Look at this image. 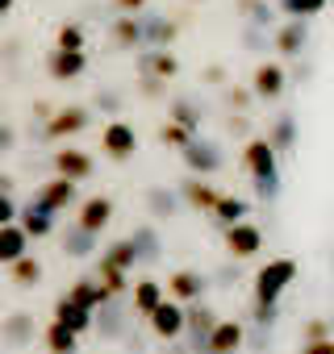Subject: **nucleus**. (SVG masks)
Here are the masks:
<instances>
[{
    "label": "nucleus",
    "instance_id": "nucleus-1",
    "mask_svg": "<svg viewBox=\"0 0 334 354\" xmlns=\"http://www.w3.org/2000/svg\"><path fill=\"white\" fill-rule=\"evenodd\" d=\"M276 158H280V150L267 138H251L243 146V167H247V175L255 180L259 205H276L280 201V162Z\"/></svg>",
    "mask_w": 334,
    "mask_h": 354
},
{
    "label": "nucleus",
    "instance_id": "nucleus-2",
    "mask_svg": "<svg viewBox=\"0 0 334 354\" xmlns=\"http://www.w3.org/2000/svg\"><path fill=\"white\" fill-rule=\"evenodd\" d=\"M297 279V259H272L255 271V300H280Z\"/></svg>",
    "mask_w": 334,
    "mask_h": 354
},
{
    "label": "nucleus",
    "instance_id": "nucleus-3",
    "mask_svg": "<svg viewBox=\"0 0 334 354\" xmlns=\"http://www.w3.org/2000/svg\"><path fill=\"white\" fill-rule=\"evenodd\" d=\"M146 325H150V333H155L159 342H180V337H184V325H188V304L176 300V296H167V300L146 317Z\"/></svg>",
    "mask_w": 334,
    "mask_h": 354
},
{
    "label": "nucleus",
    "instance_id": "nucleus-4",
    "mask_svg": "<svg viewBox=\"0 0 334 354\" xmlns=\"http://www.w3.org/2000/svg\"><path fill=\"white\" fill-rule=\"evenodd\" d=\"M88 121H92V109H88V104H63V109L51 113V121L38 129V138H46V142H63V138H71V133H84Z\"/></svg>",
    "mask_w": 334,
    "mask_h": 354
},
{
    "label": "nucleus",
    "instance_id": "nucleus-5",
    "mask_svg": "<svg viewBox=\"0 0 334 354\" xmlns=\"http://www.w3.org/2000/svg\"><path fill=\"white\" fill-rule=\"evenodd\" d=\"M222 242H226V254H230V259L247 263V259H255V254L263 250V230L243 217V221H234V225L222 230Z\"/></svg>",
    "mask_w": 334,
    "mask_h": 354
},
{
    "label": "nucleus",
    "instance_id": "nucleus-6",
    "mask_svg": "<svg viewBox=\"0 0 334 354\" xmlns=\"http://www.w3.org/2000/svg\"><path fill=\"white\" fill-rule=\"evenodd\" d=\"M180 158H184V167H188L193 175H218V171L226 167L222 146H218V142H209V138H201V133L180 150Z\"/></svg>",
    "mask_w": 334,
    "mask_h": 354
},
{
    "label": "nucleus",
    "instance_id": "nucleus-7",
    "mask_svg": "<svg viewBox=\"0 0 334 354\" xmlns=\"http://www.w3.org/2000/svg\"><path fill=\"white\" fill-rule=\"evenodd\" d=\"M100 150H105L113 162H125V158L138 150V133H134V125L121 121V117H113V121L100 129Z\"/></svg>",
    "mask_w": 334,
    "mask_h": 354
},
{
    "label": "nucleus",
    "instance_id": "nucleus-8",
    "mask_svg": "<svg viewBox=\"0 0 334 354\" xmlns=\"http://www.w3.org/2000/svg\"><path fill=\"white\" fill-rule=\"evenodd\" d=\"M130 308H134V304H130ZM130 308L121 304V296H109V300L92 313V329H96L105 342H121V337H125V325H130V321H125Z\"/></svg>",
    "mask_w": 334,
    "mask_h": 354
},
{
    "label": "nucleus",
    "instance_id": "nucleus-9",
    "mask_svg": "<svg viewBox=\"0 0 334 354\" xmlns=\"http://www.w3.org/2000/svg\"><path fill=\"white\" fill-rule=\"evenodd\" d=\"M272 46H276L280 59H297V55H305V46H309V17H288L284 26H276Z\"/></svg>",
    "mask_w": 334,
    "mask_h": 354
},
{
    "label": "nucleus",
    "instance_id": "nucleus-10",
    "mask_svg": "<svg viewBox=\"0 0 334 354\" xmlns=\"http://www.w3.org/2000/svg\"><path fill=\"white\" fill-rule=\"evenodd\" d=\"M284 88H288V71H284V63L267 59V63L255 67V75H251V92H255V100H280Z\"/></svg>",
    "mask_w": 334,
    "mask_h": 354
},
{
    "label": "nucleus",
    "instance_id": "nucleus-11",
    "mask_svg": "<svg viewBox=\"0 0 334 354\" xmlns=\"http://www.w3.org/2000/svg\"><path fill=\"white\" fill-rule=\"evenodd\" d=\"M84 71H88V50H63V46H55V50L46 55V75H51L55 84L80 80Z\"/></svg>",
    "mask_w": 334,
    "mask_h": 354
},
{
    "label": "nucleus",
    "instance_id": "nucleus-12",
    "mask_svg": "<svg viewBox=\"0 0 334 354\" xmlns=\"http://www.w3.org/2000/svg\"><path fill=\"white\" fill-rule=\"evenodd\" d=\"M138 75H159V80L172 84V80L180 75V59L172 55V46H142V55H138Z\"/></svg>",
    "mask_w": 334,
    "mask_h": 354
},
{
    "label": "nucleus",
    "instance_id": "nucleus-13",
    "mask_svg": "<svg viewBox=\"0 0 334 354\" xmlns=\"http://www.w3.org/2000/svg\"><path fill=\"white\" fill-rule=\"evenodd\" d=\"M38 201H42L46 209L63 213V209H71V205L80 201V180H71V175H59V171H55V180H46V184L38 188Z\"/></svg>",
    "mask_w": 334,
    "mask_h": 354
},
{
    "label": "nucleus",
    "instance_id": "nucleus-14",
    "mask_svg": "<svg viewBox=\"0 0 334 354\" xmlns=\"http://www.w3.org/2000/svg\"><path fill=\"white\" fill-rule=\"evenodd\" d=\"M213 325H218V313H213L209 304L193 300V304H188V325H184L188 346H193V350H209V333H213Z\"/></svg>",
    "mask_w": 334,
    "mask_h": 354
},
{
    "label": "nucleus",
    "instance_id": "nucleus-15",
    "mask_svg": "<svg viewBox=\"0 0 334 354\" xmlns=\"http://www.w3.org/2000/svg\"><path fill=\"white\" fill-rule=\"evenodd\" d=\"M205 288H209V275H201L197 267H180V271L167 275V296H176V300H184V304L201 300Z\"/></svg>",
    "mask_w": 334,
    "mask_h": 354
},
{
    "label": "nucleus",
    "instance_id": "nucleus-16",
    "mask_svg": "<svg viewBox=\"0 0 334 354\" xmlns=\"http://www.w3.org/2000/svg\"><path fill=\"white\" fill-rule=\"evenodd\" d=\"M59 246H63L67 259H92L96 246H100V234H92V230H84L80 221H71V225L59 234Z\"/></svg>",
    "mask_w": 334,
    "mask_h": 354
},
{
    "label": "nucleus",
    "instance_id": "nucleus-17",
    "mask_svg": "<svg viewBox=\"0 0 334 354\" xmlns=\"http://www.w3.org/2000/svg\"><path fill=\"white\" fill-rule=\"evenodd\" d=\"M180 196H184L188 209H197V213H213V205H218L222 192L209 184V175H188V180L180 184Z\"/></svg>",
    "mask_w": 334,
    "mask_h": 354
},
{
    "label": "nucleus",
    "instance_id": "nucleus-18",
    "mask_svg": "<svg viewBox=\"0 0 334 354\" xmlns=\"http://www.w3.org/2000/svg\"><path fill=\"white\" fill-rule=\"evenodd\" d=\"M109 42L117 50H142V13H117L109 26Z\"/></svg>",
    "mask_w": 334,
    "mask_h": 354
},
{
    "label": "nucleus",
    "instance_id": "nucleus-19",
    "mask_svg": "<svg viewBox=\"0 0 334 354\" xmlns=\"http://www.w3.org/2000/svg\"><path fill=\"white\" fill-rule=\"evenodd\" d=\"M51 162H55V171L59 175H71V180H92V154H84V150H76V146H59L55 154H51Z\"/></svg>",
    "mask_w": 334,
    "mask_h": 354
},
{
    "label": "nucleus",
    "instance_id": "nucleus-20",
    "mask_svg": "<svg viewBox=\"0 0 334 354\" xmlns=\"http://www.w3.org/2000/svg\"><path fill=\"white\" fill-rule=\"evenodd\" d=\"M180 38V21L159 17V13H142V46H172Z\"/></svg>",
    "mask_w": 334,
    "mask_h": 354
},
{
    "label": "nucleus",
    "instance_id": "nucleus-21",
    "mask_svg": "<svg viewBox=\"0 0 334 354\" xmlns=\"http://www.w3.org/2000/svg\"><path fill=\"white\" fill-rule=\"evenodd\" d=\"M76 221H80L84 230H92V234H105L109 221H113V201H109V196H88V201H80Z\"/></svg>",
    "mask_w": 334,
    "mask_h": 354
},
{
    "label": "nucleus",
    "instance_id": "nucleus-22",
    "mask_svg": "<svg viewBox=\"0 0 334 354\" xmlns=\"http://www.w3.org/2000/svg\"><path fill=\"white\" fill-rule=\"evenodd\" d=\"M21 254H30V234L21 221H9V225H0V263H17Z\"/></svg>",
    "mask_w": 334,
    "mask_h": 354
},
{
    "label": "nucleus",
    "instance_id": "nucleus-23",
    "mask_svg": "<svg viewBox=\"0 0 334 354\" xmlns=\"http://www.w3.org/2000/svg\"><path fill=\"white\" fill-rule=\"evenodd\" d=\"M17 221L26 225V234H30V238H51V234H55V209H46L38 196L21 209V217H17Z\"/></svg>",
    "mask_w": 334,
    "mask_h": 354
},
{
    "label": "nucleus",
    "instance_id": "nucleus-24",
    "mask_svg": "<svg viewBox=\"0 0 334 354\" xmlns=\"http://www.w3.org/2000/svg\"><path fill=\"white\" fill-rule=\"evenodd\" d=\"M130 292H134V300H130V304H134V313H138V317H150V313L167 300V283H159V279H138Z\"/></svg>",
    "mask_w": 334,
    "mask_h": 354
},
{
    "label": "nucleus",
    "instance_id": "nucleus-25",
    "mask_svg": "<svg viewBox=\"0 0 334 354\" xmlns=\"http://www.w3.org/2000/svg\"><path fill=\"white\" fill-rule=\"evenodd\" d=\"M238 346H247L243 321H218L213 333H209V354H230V350H238Z\"/></svg>",
    "mask_w": 334,
    "mask_h": 354
},
{
    "label": "nucleus",
    "instance_id": "nucleus-26",
    "mask_svg": "<svg viewBox=\"0 0 334 354\" xmlns=\"http://www.w3.org/2000/svg\"><path fill=\"white\" fill-rule=\"evenodd\" d=\"M55 321H63V325H71L80 337L92 329V308H84V304H76L71 296H59L55 300Z\"/></svg>",
    "mask_w": 334,
    "mask_h": 354
},
{
    "label": "nucleus",
    "instance_id": "nucleus-27",
    "mask_svg": "<svg viewBox=\"0 0 334 354\" xmlns=\"http://www.w3.org/2000/svg\"><path fill=\"white\" fill-rule=\"evenodd\" d=\"M67 296H71L76 304H84V308H92V313H96V308H100V304H105L113 292H109V288H105V283L92 275V279H76V283L67 288Z\"/></svg>",
    "mask_w": 334,
    "mask_h": 354
},
{
    "label": "nucleus",
    "instance_id": "nucleus-28",
    "mask_svg": "<svg viewBox=\"0 0 334 354\" xmlns=\"http://www.w3.org/2000/svg\"><path fill=\"white\" fill-rule=\"evenodd\" d=\"M0 342L5 346H30L34 342V317L30 313H13L9 321H0Z\"/></svg>",
    "mask_w": 334,
    "mask_h": 354
},
{
    "label": "nucleus",
    "instance_id": "nucleus-29",
    "mask_svg": "<svg viewBox=\"0 0 334 354\" xmlns=\"http://www.w3.org/2000/svg\"><path fill=\"white\" fill-rule=\"evenodd\" d=\"M176 209H180V196L172 188H146V213H150V221H172Z\"/></svg>",
    "mask_w": 334,
    "mask_h": 354
},
{
    "label": "nucleus",
    "instance_id": "nucleus-30",
    "mask_svg": "<svg viewBox=\"0 0 334 354\" xmlns=\"http://www.w3.org/2000/svg\"><path fill=\"white\" fill-rule=\"evenodd\" d=\"M167 117L180 121V125H188V129H201V121H205V104H201L197 96H176L172 104H167Z\"/></svg>",
    "mask_w": 334,
    "mask_h": 354
},
{
    "label": "nucleus",
    "instance_id": "nucleus-31",
    "mask_svg": "<svg viewBox=\"0 0 334 354\" xmlns=\"http://www.w3.org/2000/svg\"><path fill=\"white\" fill-rule=\"evenodd\" d=\"M42 346L55 350V354H67V350L80 346V333H76L71 325H63V321H46V329H42Z\"/></svg>",
    "mask_w": 334,
    "mask_h": 354
},
{
    "label": "nucleus",
    "instance_id": "nucleus-32",
    "mask_svg": "<svg viewBox=\"0 0 334 354\" xmlns=\"http://www.w3.org/2000/svg\"><path fill=\"white\" fill-rule=\"evenodd\" d=\"M267 142H272L280 154H288V150L297 146V117H292V113H280V117L267 125Z\"/></svg>",
    "mask_w": 334,
    "mask_h": 354
},
{
    "label": "nucleus",
    "instance_id": "nucleus-33",
    "mask_svg": "<svg viewBox=\"0 0 334 354\" xmlns=\"http://www.w3.org/2000/svg\"><path fill=\"white\" fill-rule=\"evenodd\" d=\"M130 238H134V246H138V259H142V263H159V259H163V238H159V230H155V225H138Z\"/></svg>",
    "mask_w": 334,
    "mask_h": 354
},
{
    "label": "nucleus",
    "instance_id": "nucleus-34",
    "mask_svg": "<svg viewBox=\"0 0 334 354\" xmlns=\"http://www.w3.org/2000/svg\"><path fill=\"white\" fill-rule=\"evenodd\" d=\"M9 279H13L17 288H38V283H42V263H38L34 254H21L17 263H9Z\"/></svg>",
    "mask_w": 334,
    "mask_h": 354
},
{
    "label": "nucleus",
    "instance_id": "nucleus-35",
    "mask_svg": "<svg viewBox=\"0 0 334 354\" xmlns=\"http://www.w3.org/2000/svg\"><path fill=\"white\" fill-rule=\"evenodd\" d=\"M234 9H238V17L243 21H251V26H276V9L267 5V0H234Z\"/></svg>",
    "mask_w": 334,
    "mask_h": 354
},
{
    "label": "nucleus",
    "instance_id": "nucleus-36",
    "mask_svg": "<svg viewBox=\"0 0 334 354\" xmlns=\"http://www.w3.org/2000/svg\"><path fill=\"white\" fill-rule=\"evenodd\" d=\"M209 217H213L218 230H226V225H234V221L247 217V201H238V196H218V205H213Z\"/></svg>",
    "mask_w": 334,
    "mask_h": 354
},
{
    "label": "nucleus",
    "instance_id": "nucleus-37",
    "mask_svg": "<svg viewBox=\"0 0 334 354\" xmlns=\"http://www.w3.org/2000/svg\"><path fill=\"white\" fill-rule=\"evenodd\" d=\"M100 259H105V263H113V267H121V271H134V263H142V259H138L134 238H117V242H113Z\"/></svg>",
    "mask_w": 334,
    "mask_h": 354
},
{
    "label": "nucleus",
    "instance_id": "nucleus-38",
    "mask_svg": "<svg viewBox=\"0 0 334 354\" xmlns=\"http://www.w3.org/2000/svg\"><path fill=\"white\" fill-rule=\"evenodd\" d=\"M96 279H100L113 296H125V288H134V283H130V271H121V267H113V263H105V259H96Z\"/></svg>",
    "mask_w": 334,
    "mask_h": 354
},
{
    "label": "nucleus",
    "instance_id": "nucleus-39",
    "mask_svg": "<svg viewBox=\"0 0 334 354\" xmlns=\"http://www.w3.org/2000/svg\"><path fill=\"white\" fill-rule=\"evenodd\" d=\"M193 138H197V129H188V125L172 121V117H167V125H159V142H163V146H176V150H184Z\"/></svg>",
    "mask_w": 334,
    "mask_h": 354
},
{
    "label": "nucleus",
    "instance_id": "nucleus-40",
    "mask_svg": "<svg viewBox=\"0 0 334 354\" xmlns=\"http://www.w3.org/2000/svg\"><path fill=\"white\" fill-rule=\"evenodd\" d=\"M326 5H330V0H276V9L284 17H317Z\"/></svg>",
    "mask_w": 334,
    "mask_h": 354
},
{
    "label": "nucleus",
    "instance_id": "nucleus-41",
    "mask_svg": "<svg viewBox=\"0 0 334 354\" xmlns=\"http://www.w3.org/2000/svg\"><path fill=\"white\" fill-rule=\"evenodd\" d=\"M55 46H63V50H84V30H80L76 21H63V26L55 30Z\"/></svg>",
    "mask_w": 334,
    "mask_h": 354
},
{
    "label": "nucleus",
    "instance_id": "nucleus-42",
    "mask_svg": "<svg viewBox=\"0 0 334 354\" xmlns=\"http://www.w3.org/2000/svg\"><path fill=\"white\" fill-rule=\"evenodd\" d=\"M251 321L272 329V325L280 321V300H255V304H251Z\"/></svg>",
    "mask_w": 334,
    "mask_h": 354
},
{
    "label": "nucleus",
    "instance_id": "nucleus-43",
    "mask_svg": "<svg viewBox=\"0 0 334 354\" xmlns=\"http://www.w3.org/2000/svg\"><path fill=\"white\" fill-rule=\"evenodd\" d=\"M243 46H247V50H267V46H272L267 26H251V21H247V30H243Z\"/></svg>",
    "mask_w": 334,
    "mask_h": 354
},
{
    "label": "nucleus",
    "instance_id": "nucleus-44",
    "mask_svg": "<svg viewBox=\"0 0 334 354\" xmlns=\"http://www.w3.org/2000/svg\"><path fill=\"white\" fill-rule=\"evenodd\" d=\"M121 104H125V100H121V92H109V88H100V92H96V109H100V113L121 117Z\"/></svg>",
    "mask_w": 334,
    "mask_h": 354
},
{
    "label": "nucleus",
    "instance_id": "nucleus-45",
    "mask_svg": "<svg viewBox=\"0 0 334 354\" xmlns=\"http://www.w3.org/2000/svg\"><path fill=\"white\" fill-rule=\"evenodd\" d=\"M138 92H142L146 100H159V96L167 92V80H159V75H138Z\"/></svg>",
    "mask_w": 334,
    "mask_h": 354
},
{
    "label": "nucleus",
    "instance_id": "nucleus-46",
    "mask_svg": "<svg viewBox=\"0 0 334 354\" xmlns=\"http://www.w3.org/2000/svg\"><path fill=\"white\" fill-rule=\"evenodd\" d=\"M251 100H255V92H247V88H226V104H230V113H247Z\"/></svg>",
    "mask_w": 334,
    "mask_h": 354
},
{
    "label": "nucleus",
    "instance_id": "nucleus-47",
    "mask_svg": "<svg viewBox=\"0 0 334 354\" xmlns=\"http://www.w3.org/2000/svg\"><path fill=\"white\" fill-rule=\"evenodd\" d=\"M21 217V205L13 201V192H0V225H9Z\"/></svg>",
    "mask_w": 334,
    "mask_h": 354
},
{
    "label": "nucleus",
    "instance_id": "nucleus-48",
    "mask_svg": "<svg viewBox=\"0 0 334 354\" xmlns=\"http://www.w3.org/2000/svg\"><path fill=\"white\" fill-rule=\"evenodd\" d=\"M17 146V129L13 125H5V121H0V154H9Z\"/></svg>",
    "mask_w": 334,
    "mask_h": 354
},
{
    "label": "nucleus",
    "instance_id": "nucleus-49",
    "mask_svg": "<svg viewBox=\"0 0 334 354\" xmlns=\"http://www.w3.org/2000/svg\"><path fill=\"white\" fill-rule=\"evenodd\" d=\"M226 129H230L234 138H243V133L251 129V121H247V113H230V121H226Z\"/></svg>",
    "mask_w": 334,
    "mask_h": 354
},
{
    "label": "nucleus",
    "instance_id": "nucleus-50",
    "mask_svg": "<svg viewBox=\"0 0 334 354\" xmlns=\"http://www.w3.org/2000/svg\"><path fill=\"white\" fill-rule=\"evenodd\" d=\"M292 63H297V67H292V80H297V84H305V80H313V63H305L301 55H297Z\"/></svg>",
    "mask_w": 334,
    "mask_h": 354
},
{
    "label": "nucleus",
    "instance_id": "nucleus-51",
    "mask_svg": "<svg viewBox=\"0 0 334 354\" xmlns=\"http://www.w3.org/2000/svg\"><path fill=\"white\" fill-rule=\"evenodd\" d=\"M117 13H146V0H113Z\"/></svg>",
    "mask_w": 334,
    "mask_h": 354
},
{
    "label": "nucleus",
    "instance_id": "nucleus-52",
    "mask_svg": "<svg viewBox=\"0 0 334 354\" xmlns=\"http://www.w3.org/2000/svg\"><path fill=\"white\" fill-rule=\"evenodd\" d=\"M201 80H205V84H218V88H222V84H226V67H205V75H201Z\"/></svg>",
    "mask_w": 334,
    "mask_h": 354
},
{
    "label": "nucleus",
    "instance_id": "nucleus-53",
    "mask_svg": "<svg viewBox=\"0 0 334 354\" xmlns=\"http://www.w3.org/2000/svg\"><path fill=\"white\" fill-rule=\"evenodd\" d=\"M234 263H238V259H234ZM234 263H230V267H222L213 279H218V283H234V279H238V267H234Z\"/></svg>",
    "mask_w": 334,
    "mask_h": 354
},
{
    "label": "nucleus",
    "instance_id": "nucleus-54",
    "mask_svg": "<svg viewBox=\"0 0 334 354\" xmlns=\"http://www.w3.org/2000/svg\"><path fill=\"white\" fill-rule=\"evenodd\" d=\"M0 192H13V175L9 171H0Z\"/></svg>",
    "mask_w": 334,
    "mask_h": 354
},
{
    "label": "nucleus",
    "instance_id": "nucleus-55",
    "mask_svg": "<svg viewBox=\"0 0 334 354\" xmlns=\"http://www.w3.org/2000/svg\"><path fill=\"white\" fill-rule=\"evenodd\" d=\"M13 5H17V0H0V17H9V13H13Z\"/></svg>",
    "mask_w": 334,
    "mask_h": 354
},
{
    "label": "nucleus",
    "instance_id": "nucleus-56",
    "mask_svg": "<svg viewBox=\"0 0 334 354\" xmlns=\"http://www.w3.org/2000/svg\"><path fill=\"white\" fill-rule=\"evenodd\" d=\"M188 5H201V0H188Z\"/></svg>",
    "mask_w": 334,
    "mask_h": 354
},
{
    "label": "nucleus",
    "instance_id": "nucleus-57",
    "mask_svg": "<svg viewBox=\"0 0 334 354\" xmlns=\"http://www.w3.org/2000/svg\"><path fill=\"white\" fill-rule=\"evenodd\" d=\"M330 329H334V317H330Z\"/></svg>",
    "mask_w": 334,
    "mask_h": 354
},
{
    "label": "nucleus",
    "instance_id": "nucleus-58",
    "mask_svg": "<svg viewBox=\"0 0 334 354\" xmlns=\"http://www.w3.org/2000/svg\"><path fill=\"white\" fill-rule=\"evenodd\" d=\"M330 263H334V254H330Z\"/></svg>",
    "mask_w": 334,
    "mask_h": 354
}]
</instances>
